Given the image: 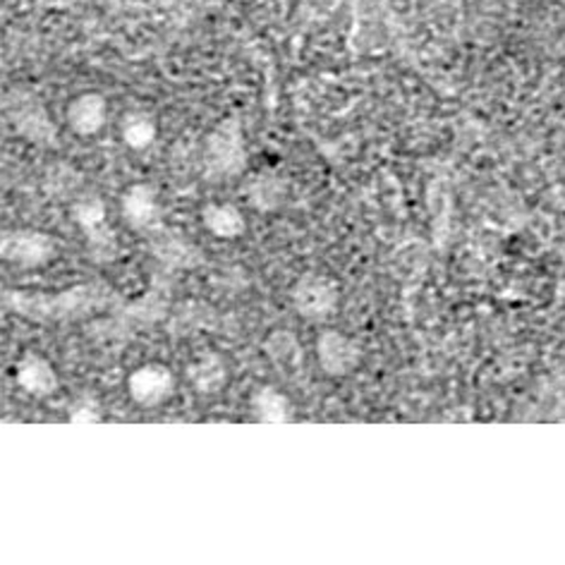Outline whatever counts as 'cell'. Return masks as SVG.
Listing matches in <instances>:
<instances>
[{
	"label": "cell",
	"mask_w": 565,
	"mask_h": 565,
	"mask_svg": "<svg viewBox=\"0 0 565 565\" xmlns=\"http://www.w3.org/2000/svg\"><path fill=\"white\" fill-rule=\"evenodd\" d=\"M185 379L190 388L200 395H218L228 384V364L218 352L206 350L188 364Z\"/></svg>",
	"instance_id": "cell-12"
},
{
	"label": "cell",
	"mask_w": 565,
	"mask_h": 565,
	"mask_svg": "<svg viewBox=\"0 0 565 565\" xmlns=\"http://www.w3.org/2000/svg\"><path fill=\"white\" fill-rule=\"evenodd\" d=\"M55 254H58V243L44 231L6 228L0 235V257L20 271L44 268L55 259Z\"/></svg>",
	"instance_id": "cell-5"
},
{
	"label": "cell",
	"mask_w": 565,
	"mask_h": 565,
	"mask_svg": "<svg viewBox=\"0 0 565 565\" xmlns=\"http://www.w3.org/2000/svg\"><path fill=\"white\" fill-rule=\"evenodd\" d=\"M247 139L243 120L228 116L218 120L204 139L202 166L211 180H231L247 171Z\"/></svg>",
	"instance_id": "cell-2"
},
{
	"label": "cell",
	"mask_w": 565,
	"mask_h": 565,
	"mask_svg": "<svg viewBox=\"0 0 565 565\" xmlns=\"http://www.w3.org/2000/svg\"><path fill=\"white\" fill-rule=\"evenodd\" d=\"M315 355L319 370L331 379H345L355 374L364 362V350L358 338L338 329H327L317 335Z\"/></svg>",
	"instance_id": "cell-8"
},
{
	"label": "cell",
	"mask_w": 565,
	"mask_h": 565,
	"mask_svg": "<svg viewBox=\"0 0 565 565\" xmlns=\"http://www.w3.org/2000/svg\"><path fill=\"white\" fill-rule=\"evenodd\" d=\"M252 417L264 424H288L295 417V405L286 393L274 386H259L249 398Z\"/></svg>",
	"instance_id": "cell-16"
},
{
	"label": "cell",
	"mask_w": 565,
	"mask_h": 565,
	"mask_svg": "<svg viewBox=\"0 0 565 565\" xmlns=\"http://www.w3.org/2000/svg\"><path fill=\"white\" fill-rule=\"evenodd\" d=\"M202 225L209 235H214L218 239H239L247 233V218L243 214V209L231 202H209L202 206Z\"/></svg>",
	"instance_id": "cell-14"
},
{
	"label": "cell",
	"mask_w": 565,
	"mask_h": 565,
	"mask_svg": "<svg viewBox=\"0 0 565 565\" xmlns=\"http://www.w3.org/2000/svg\"><path fill=\"white\" fill-rule=\"evenodd\" d=\"M15 381L18 386L30 393L32 398H51V395L61 388V379L51 360H46L39 352H26L15 364Z\"/></svg>",
	"instance_id": "cell-11"
},
{
	"label": "cell",
	"mask_w": 565,
	"mask_h": 565,
	"mask_svg": "<svg viewBox=\"0 0 565 565\" xmlns=\"http://www.w3.org/2000/svg\"><path fill=\"white\" fill-rule=\"evenodd\" d=\"M290 305L305 321H329L341 307V288L331 276L309 271L290 288Z\"/></svg>",
	"instance_id": "cell-6"
},
{
	"label": "cell",
	"mask_w": 565,
	"mask_h": 565,
	"mask_svg": "<svg viewBox=\"0 0 565 565\" xmlns=\"http://www.w3.org/2000/svg\"><path fill=\"white\" fill-rule=\"evenodd\" d=\"M159 137V120L149 110H130L120 120V139L130 151H147Z\"/></svg>",
	"instance_id": "cell-17"
},
{
	"label": "cell",
	"mask_w": 565,
	"mask_h": 565,
	"mask_svg": "<svg viewBox=\"0 0 565 565\" xmlns=\"http://www.w3.org/2000/svg\"><path fill=\"white\" fill-rule=\"evenodd\" d=\"M70 422L73 424H96L102 422V403L92 395H84L73 407H70Z\"/></svg>",
	"instance_id": "cell-19"
},
{
	"label": "cell",
	"mask_w": 565,
	"mask_h": 565,
	"mask_svg": "<svg viewBox=\"0 0 565 565\" xmlns=\"http://www.w3.org/2000/svg\"><path fill=\"white\" fill-rule=\"evenodd\" d=\"M3 113L12 130L22 139L36 147L58 145V127H55L46 104L32 89H10L3 98Z\"/></svg>",
	"instance_id": "cell-3"
},
{
	"label": "cell",
	"mask_w": 565,
	"mask_h": 565,
	"mask_svg": "<svg viewBox=\"0 0 565 565\" xmlns=\"http://www.w3.org/2000/svg\"><path fill=\"white\" fill-rule=\"evenodd\" d=\"M110 118L108 98L102 92H82L65 106V125L75 137L89 139L106 130Z\"/></svg>",
	"instance_id": "cell-9"
},
{
	"label": "cell",
	"mask_w": 565,
	"mask_h": 565,
	"mask_svg": "<svg viewBox=\"0 0 565 565\" xmlns=\"http://www.w3.org/2000/svg\"><path fill=\"white\" fill-rule=\"evenodd\" d=\"M77 228L87 237V252L94 264H106L118 257V235L108 221V206L96 194H84L70 206Z\"/></svg>",
	"instance_id": "cell-4"
},
{
	"label": "cell",
	"mask_w": 565,
	"mask_h": 565,
	"mask_svg": "<svg viewBox=\"0 0 565 565\" xmlns=\"http://www.w3.org/2000/svg\"><path fill=\"white\" fill-rule=\"evenodd\" d=\"M163 243H161V262L163 264H168V266H178V268H182V266H194L196 264V249L194 247H190L185 239L182 237H178V235H166V237H161Z\"/></svg>",
	"instance_id": "cell-18"
},
{
	"label": "cell",
	"mask_w": 565,
	"mask_h": 565,
	"mask_svg": "<svg viewBox=\"0 0 565 565\" xmlns=\"http://www.w3.org/2000/svg\"><path fill=\"white\" fill-rule=\"evenodd\" d=\"M290 182L276 171H259L254 173L245 188L247 202L252 209H257L259 214H274L282 204L288 202Z\"/></svg>",
	"instance_id": "cell-13"
},
{
	"label": "cell",
	"mask_w": 565,
	"mask_h": 565,
	"mask_svg": "<svg viewBox=\"0 0 565 565\" xmlns=\"http://www.w3.org/2000/svg\"><path fill=\"white\" fill-rule=\"evenodd\" d=\"M120 305V295L106 282H82L55 292L6 290L3 307L34 323H65L92 317Z\"/></svg>",
	"instance_id": "cell-1"
},
{
	"label": "cell",
	"mask_w": 565,
	"mask_h": 565,
	"mask_svg": "<svg viewBox=\"0 0 565 565\" xmlns=\"http://www.w3.org/2000/svg\"><path fill=\"white\" fill-rule=\"evenodd\" d=\"M120 218L132 231H151L157 228L161 218L159 190L149 182H135L120 196Z\"/></svg>",
	"instance_id": "cell-10"
},
{
	"label": "cell",
	"mask_w": 565,
	"mask_h": 565,
	"mask_svg": "<svg viewBox=\"0 0 565 565\" xmlns=\"http://www.w3.org/2000/svg\"><path fill=\"white\" fill-rule=\"evenodd\" d=\"M264 352H266L268 362H271L282 376L290 379L302 370L305 350L298 341V335H295L292 331L280 329V331L268 333L266 343H264Z\"/></svg>",
	"instance_id": "cell-15"
},
{
	"label": "cell",
	"mask_w": 565,
	"mask_h": 565,
	"mask_svg": "<svg viewBox=\"0 0 565 565\" xmlns=\"http://www.w3.org/2000/svg\"><path fill=\"white\" fill-rule=\"evenodd\" d=\"M127 395L137 407L153 409L161 407L175 395L178 379L173 370L163 362H145L135 366L125 381Z\"/></svg>",
	"instance_id": "cell-7"
}]
</instances>
